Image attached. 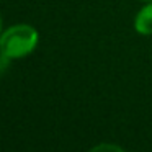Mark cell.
Listing matches in <instances>:
<instances>
[{"label":"cell","mask_w":152,"mask_h":152,"mask_svg":"<svg viewBox=\"0 0 152 152\" xmlns=\"http://www.w3.org/2000/svg\"><path fill=\"white\" fill-rule=\"evenodd\" d=\"M144 2H152V0H144Z\"/></svg>","instance_id":"5b68a950"},{"label":"cell","mask_w":152,"mask_h":152,"mask_svg":"<svg viewBox=\"0 0 152 152\" xmlns=\"http://www.w3.org/2000/svg\"><path fill=\"white\" fill-rule=\"evenodd\" d=\"M88 152H126L123 147L116 144H110V142H103V144H98L95 147H92Z\"/></svg>","instance_id":"3957f363"},{"label":"cell","mask_w":152,"mask_h":152,"mask_svg":"<svg viewBox=\"0 0 152 152\" xmlns=\"http://www.w3.org/2000/svg\"><path fill=\"white\" fill-rule=\"evenodd\" d=\"M0 31H2V18H0ZM0 34H2V33H0Z\"/></svg>","instance_id":"277c9868"},{"label":"cell","mask_w":152,"mask_h":152,"mask_svg":"<svg viewBox=\"0 0 152 152\" xmlns=\"http://www.w3.org/2000/svg\"><path fill=\"white\" fill-rule=\"evenodd\" d=\"M134 30L142 36H151L152 34V2L139 10V13L134 18Z\"/></svg>","instance_id":"7a4b0ae2"},{"label":"cell","mask_w":152,"mask_h":152,"mask_svg":"<svg viewBox=\"0 0 152 152\" xmlns=\"http://www.w3.org/2000/svg\"><path fill=\"white\" fill-rule=\"evenodd\" d=\"M39 34L30 25H13L0 34V56L7 59H21L38 46Z\"/></svg>","instance_id":"6da1fadb"}]
</instances>
